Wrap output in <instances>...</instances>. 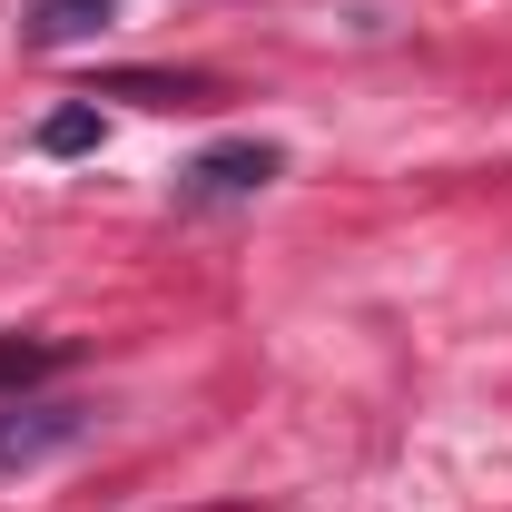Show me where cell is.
Returning <instances> with one entry per match:
<instances>
[{"label":"cell","instance_id":"5","mask_svg":"<svg viewBox=\"0 0 512 512\" xmlns=\"http://www.w3.org/2000/svg\"><path fill=\"white\" fill-rule=\"evenodd\" d=\"M69 365L60 335H0V394H30V384H50Z\"/></svg>","mask_w":512,"mask_h":512},{"label":"cell","instance_id":"2","mask_svg":"<svg viewBox=\"0 0 512 512\" xmlns=\"http://www.w3.org/2000/svg\"><path fill=\"white\" fill-rule=\"evenodd\" d=\"M266 178H286V148H276V138H227V148L188 158L178 197H188V207H227V197H256Z\"/></svg>","mask_w":512,"mask_h":512},{"label":"cell","instance_id":"6","mask_svg":"<svg viewBox=\"0 0 512 512\" xmlns=\"http://www.w3.org/2000/svg\"><path fill=\"white\" fill-rule=\"evenodd\" d=\"M40 148H50V158H79V148H99V109H89V99L50 109V119H40Z\"/></svg>","mask_w":512,"mask_h":512},{"label":"cell","instance_id":"4","mask_svg":"<svg viewBox=\"0 0 512 512\" xmlns=\"http://www.w3.org/2000/svg\"><path fill=\"white\" fill-rule=\"evenodd\" d=\"M109 10H119V0H30V10H20V40H30V50H69V40L109 30Z\"/></svg>","mask_w":512,"mask_h":512},{"label":"cell","instance_id":"1","mask_svg":"<svg viewBox=\"0 0 512 512\" xmlns=\"http://www.w3.org/2000/svg\"><path fill=\"white\" fill-rule=\"evenodd\" d=\"M89 434V404H69V394H10L0 404V473H30V463H50Z\"/></svg>","mask_w":512,"mask_h":512},{"label":"cell","instance_id":"3","mask_svg":"<svg viewBox=\"0 0 512 512\" xmlns=\"http://www.w3.org/2000/svg\"><path fill=\"white\" fill-rule=\"evenodd\" d=\"M89 99H138V109H207V99H217V79H197V69H178V79H168V69H109Z\"/></svg>","mask_w":512,"mask_h":512}]
</instances>
